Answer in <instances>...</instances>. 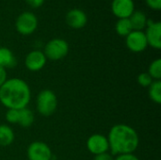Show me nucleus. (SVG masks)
Listing matches in <instances>:
<instances>
[{"instance_id":"f257e3e1","label":"nucleus","mask_w":161,"mask_h":160,"mask_svg":"<svg viewBox=\"0 0 161 160\" xmlns=\"http://www.w3.org/2000/svg\"><path fill=\"white\" fill-rule=\"evenodd\" d=\"M30 99V87L21 78L7 79L0 87V103L8 109L20 110L27 108Z\"/></svg>"},{"instance_id":"f03ea898","label":"nucleus","mask_w":161,"mask_h":160,"mask_svg":"<svg viewBox=\"0 0 161 160\" xmlns=\"http://www.w3.org/2000/svg\"><path fill=\"white\" fill-rule=\"evenodd\" d=\"M112 155L133 154L139 147L140 138L137 131L124 124L113 125L107 137Z\"/></svg>"},{"instance_id":"7ed1b4c3","label":"nucleus","mask_w":161,"mask_h":160,"mask_svg":"<svg viewBox=\"0 0 161 160\" xmlns=\"http://www.w3.org/2000/svg\"><path fill=\"white\" fill-rule=\"evenodd\" d=\"M38 112L44 117H49L55 113L58 108V98L51 90H42L39 92L36 99Z\"/></svg>"},{"instance_id":"20e7f679","label":"nucleus","mask_w":161,"mask_h":160,"mask_svg":"<svg viewBox=\"0 0 161 160\" xmlns=\"http://www.w3.org/2000/svg\"><path fill=\"white\" fill-rule=\"evenodd\" d=\"M69 45L63 39L56 38L49 41L44 46V55L50 60H59L67 56Z\"/></svg>"},{"instance_id":"39448f33","label":"nucleus","mask_w":161,"mask_h":160,"mask_svg":"<svg viewBox=\"0 0 161 160\" xmlns=\"http://www.w3.org/2000/svg\"><path fill=\"white\" fill-rule=\"evenodd\" d=\"M38 26V19L35 14L29 11L21 13L15 22L16 30L22 35L32 34Z\"/></svg>"},{"instance_id":"423d86ee","label":"nucleus","mask_w":161,"mask_h":160,"mask_svg":"<svg viewBox=\"0 0 161 160\" xmlns=\"http://www.w3.org/2000/svg\"><path fill=\"white\" fill-rule=\"evenodd\" d=\"M28 160H52V151L50 147L42 141H33L26 151Z\"/></svg>"},{"instance_id":"0eeeda50","label":"nucleus","mask_w":161,"mask_h":160,"mask_svg":"<svg viewBox=\"0 0 161 160\" xmlns=\"http://www.w3.org/2000/svg\"><path fill=\"white\" fill-rule=\"evenodd\" d=\"M87 148L94 156L108 153L109 150L108 138L102 134H93L87 140Z\"/></svg>"},{"instance_id":"6e6552de","label":"nucleus","mask_w":161,"mask_h":160,"mask_svg":"<svg viewBox=\"0 0 161 160\" xmlns=\"http://www.w3.org/2000/svg\"><path fill=\"white\" fill-rule=\"evenodd\" d=\"M126 46L127 48L135 53H140L144 51L147 46V40L145 37V33L143 31L133 30L126 36Z\"/></svg>"},{"instance_id":"1a4fd4ad","label":"nucleus","mask_w":161,"mask_h":160,"mask_svg":"<svg viewBox=\"0 0 161 160\" xmlns=\"http://www.w3.org/2000/svg\"><path fill=\"white\" fill-rule=\"evenodd\" d=\"M46 57L41 50H33L29 52L25 59V67L31 72L41 71L46 64Z\"/></svg>"},{"instance_id":"9d476101","label":"nucleus","mask_w":161,"mask_h":160,"mask_svg":"<svg viewBox=\"0 0 161 160\" xmlns=\"http://www.w3.org/2000/svg\"><path fill=\"white\" fill-rule=\"evenodd\" d=\"M111 10L119 19L129 18L135 10L133 0H113L111 3Z\"/></svg>"},{"instance_id":"9b49d317","label":"nucleus","mask_w":161,"mask_h":160,"mask_svg":"<svg viewBox=\"0 0 161 160\" xmlns=\"http://www.w3.org/2000/svg\"><path fill=\"white\" fill-rule=\"evenodd\" d=\"M88 22L87 14L79 8H73L66 14V23L75 29H80L86 25Z\"/></svg>"},{"instance_id":"f8f14e48","label":"nucleus","mask_w":161,"mask_h":160,"mask_svg":"<svg viewBox=\"0 0 161 160\" xmlns=\"http://www.w3.org/2000/svg\"><path fill=\"white\" fill-rule=\"evenodd\" d=\"M145 37L148 45L155 49L161 48V23L154 22L152 25H147Z\"/></svg>"},{"instance_id":"ddd939ff","label":"nucleus","mask_w":161,"mask_h":160,"mask_svg":"<svg viewBox=\"0 0 161 160\" xmlns=\"http://www.w3.org/2000/svg\"><path fill=\"white\" fill-rule=\"evenodd\" d=\"M128 19L133 30L142 31V29L146 26L147 17L142 10H134V12L130 15Z\"/></svg>"},{"instance_id":"4468645a","label":"nucleus","mask_w":161,"mask_h":160,"mask_svg":"<svg viewBox=\"0 0 161 160\" xmlns=\"http://www.w3.org/2000/svg\"><path fill=\"white\" fill-rule=\"evenodd\" d=\"M16 58L13 53L7 47H0V66L3 68H13L16 66Z\"/></svg>"},{"instance_id":"2eb2a0df","label":"nucleus","mask_w":161,"mask_h":160,"mask_svg":"<svg viewBox=\"0 0 161 160\" xmlns=\"http://www.w3.org/2000/svg\"><path fill=\"white\" fill-rule=\"evenodd\" d=\"M15 135L10 126L7 124H0V146L7 147L12 144Z\"/></svg>"},{"instance_id":"dca6fc26","label":"nucleus","mask_w":161,"mask_h":160,"mask_svg":"<svg viewBox=\"0 0 161 160\" xmlns=\"http://www.w3.org/2000/svg\"><path fill=\"white\" fill-rule=\"evenodd\" d=\"M34 123V114L33 112L27 108H22L19 110V120L18 124H20L22 127H29Z\"/></svg>"},{"instance_id":"f3484780","label":"nucleus","mask_w":161,"mask_h":160,"mask_svg":"<svg viewBox=\"0 0 161 160\" xmlns=\"http://www.w3.org/2000/svg\"><path fill=\"white\" fill-rule=\"evenodd\" d=\"M148 93L150 99L156 103H161V81L160 80H154L153 83L148 87Z\"/></svg>"},{"instance_id":"a211bd4d","label":"nucleus","mask_w":161,"mask_h":160,"mask_svg":"<svg viewBox=\"0 0 161 160\" xmlns=\"http://www.w3.org/2000/svg\"><path fill=\"white\" fill-rule=\"evenodd\" d=\"M115 30L118 33V35L126 37L131 31H133V28H132L129 19L128 18L119 19L115 25Z\"/></svg>"},{"instance_id":"6ab92c4d","label":"nucleus","mask_w":161,"mask_h":160,"mask_svg":"<svg viewBox=\"0 0 161 160\" xmlns=\"http://www.w3.org/2000/svg\"><path fill=\"white\" fill-rule=\"evenodd\" d=\"M148 74L153 78V80H160L161 79V59L157 58L151 62Z\"/></svg>"},{"instance_id":"aec40b11","label":"nucleus","mask_w":161,"mask_h":160,"mask_svg":"<svg viewBox=\"0 0 161 160\" xmlns=\"http://www.w3.org/2000/svg\"><path fill=\"white\" fill-rule=\"evenodd\" d=\"M138 83L144 88H148L152 83H153V78L150 76V74L148 73H142L138 75Z\"/></svg>"},{"instance_id":"412c9836","label":"nucleus","mask_w":161,"mask_h":160,"mask_svg":"<svg viewBox=\"0 0 161 160\" xmlns=\"http://www.w3.org/2000/svg\"><path fill=\"white\" fill-rule=\"evenodd\" d=\"M6 120L8 124H18L19 110L18 109H8L6 112Z\"/></svg>"},{"instance_id":"4be33fe9","label":"nucleus","mask_w":161,"mask_h":160,"mask_svg":"<svg viewBox=\"0 0 161 160\" xmlns=\"http://www.w3.org/2000/svg\"><path fill=\"white\" fill-rule=\"evenodd\" d=\"M148 7L155 9V10H159L161 8V0H145Z\"/></svg>"},{"instance_id":"5701e85b","label":"nucleus","mask_w":161,"mask_h":160,"mask_svg":"<svg viewBox=\"0 0 161 160\" xmlns=\"http://www.w3.org/2000/svg\"><path fill=\"white\" fill-rule=\"evenodd\" d=\"M113 160H140L138 157H136L134 154H124L119 155L116 157V158Z\"/></svg>"},{"instance_id":"b1692460","label":"nucleus","mask_w":161,"mask_h":160,"mask_svg":"<svg viewBox=\"0 0 161 160\" xmlns=\"http://www.w3.org/2000/svg\"><path fill=\"white\" fill-rule=\"evenodd\" d=\"M114 158L112 157V156L108 153H104V154H100L94 157L93 160H113Z\"/></svg>"},{"instance_id":"393cba45","label":"nucleus","mask_w":161,"mask_h":160,"mask_svg":"<svg viewBox=\"0 0 161 160\" xmlns=\"http://www.w3.org/2000/svg\"><path fill=\"white\" fill-rule=\"evenodd\" d=\"M26 1V3L30 6V7H32V8H39V7H41L42 4H43V2H44V0H25Z\"/></svg>"},{"instance_id":"a878e982","label":"nucleus","mask_w":161,"mask_h":160,"mask_svg":"<svg viewBox=\"0 0 161 160\" xmlns=\"http://www.w3.org/2000/svg\"><path fill=\"white\" fill-rule=\"evenodd\" d=\"M7 79L8 78H7V71H6V69L0 66V87L6 82Z\"/></svg>"}]
</instances>
